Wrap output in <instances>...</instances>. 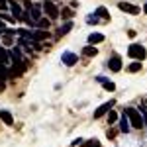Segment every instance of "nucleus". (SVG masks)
<instances>
[{
	"label": "nucleus",
	"instance_id": "9d476101",
	"mask_svg": "<svg viewBox=\"0 0 147 147\" xmlns=\"http://www.w3.org/2000/svg\"><path fill=\"white\" fill-rule=\"evenodd\" d=\"M10 8H12V16H14L16 20H20V18H22V14H24L22 6H20L18 2H10Z\"/></svg>",
	"mask_w": 147,
	"mask_h": 147
},
{
	"label": "nucleus",
	"instance_id": "a211bd4d",
	"mask_svg": "<svg viewBox=\"0 0 147 147\" xmlns=\"http://www.w3.org/2000/svg\"><path fill=\"white\" fill-rule=\"evenodd\" d=\"M30 14H32V20H35V22L41 18V12H39L37 6H32V8H30Z\"/></svg>",
	"mask_w": 147,
	"mask_h": 147
},
{
	"label": "nucleus",
	"instance_id": "a878e982",
	"mask_svg": "<svg viewBox=\"0 0 147 147\" xmlns=\"http://www.w3.org/2000/svg\"><path fill=\"white\" fill-rule=\"evenodd\" d=\"M4 43H6V45H12V43H14V39H12V34H6V35H4Z\"/></svg>",
	"mask_w": 147,
	"mask_h": 147
},
{
	"label": "nucleus",
	"instance_id": "dca6fc26",
	"mask_svg": "<svg viewBox=\"0 0 147 147\" xmlns=\"http://www.w3.org/2000/svg\"><path fill=\"white\" fill-rule=\"evenodd\" d=\"M71 30H73V22H67L65 24V26H61V28H59V37H61V35H65V34H69V32H71Z\"/></svg>",
	"mask_w": 147,
	"mask_h": 147
},
{
	"label": "nucleus",
	"instance_id": "0eeeda50",
	"mask_svg": "<svg viewBox=\"0 0 147 147\" xmlns=\"http://www.w3.org/2000/svg\"><path fill=\"white\" fill-rule=\"evenodd\" d=\"M112 106H114V100H110V102H104V104H102V106L98 108V110H94V118H102V116H104V114L108 112V110H110Z\"/></svg>",
	"mask_w": 147,
	"mask_h": 147
},
{
	"label": "nucleus",
	"instance_id": "f03ea898",
	"mask_svg": "<svg viewBox=\"0 0 147 147\" xmlns=\"http://www.w3.org/2000/svg\"><path fill=\"white\" fill-rule=\"evenodd\" d=\"M127 55L131 57V59H136V61H143L147 57V51L143 45H137V43H134V45L127 47Z\"/></svg>",
	"mask_w": 147,
	"mask_h": 147
},
{
	"label": "nucleus",
	"instance_id": "b1692460",
	"mask_svg": "<svg viewBox=\"0 0 147 147\" xmlns=\"http://www.w3.org/2000/svg\"><path fill=\"white\" fill-rule=\"evenodd\" d=\"M0 20H4V22H10V24L16 22V18H14V16H10V14H0Z\"/></svg>",
	"mask_w": 147,
	"mask_h": 147
},
{
	"label": "nucleus",
	"instance_id": "1a4fd4ad",
	"mask_svg": "<svg viewBox=\"0 0 147 147\" xmlns=\"http://www.w3.org/2000/svg\"><path fill=\"white\" fill-rule=\"evenodd\" d=\"M0 120H2L6 125H10V127L14 125V116H12L8 110H0Z\"/></svg>",
	"mask_w": 147,
	"mask_h": 147
},
{
	"label": "nucleus",
	"instance_id": "7c9ffc66",
	"mask_svg": "<svg viewBox=\"0 0 147 147\" xmlns=\"http://www.w3.org/2000/svg\"><path fill=\"white\" fill-rule=\"evenodd\" d=\"M143 12H145V14H147V2H145V6H143Z\"/></svg>",
	"mask_w": 147,
	"mask_h": 147
},
{
	"label": "nucleus",
	"instance_id": "393cba45",
	"mask_svg": "<svg viewBox=\"0 0 147 147\" xmlns=\"http://www.w3.org/2000/svg\"><path fill=\"white\" fill-rule=\"evenodd\" d=\"M86 147H100V141L98 139H90V141H86Z\"/></svg>",
	"mask_w": 147,
	"mask_h": 147
},
{
	"label": "nucleus",
	"instance_id": "f8f14e48",
	"mask_svg": "<svg viewBox=\"0 0 147 147\" xmlns=\"http://www.w3.org/2000/svg\"><path fill=\"white\" fill-rule=\"evenodd\" d=\"M0 65H4V67L10 65V55H8V51L2 49V47H0Z\"/></svg>",
	"mask_w": 147,
	"mask_h": 147
},
{
	"label": "nucleus",
	"instance_id": "2eb2a0df",
	"mask_svg": "<svg viewBox=\"0 0 147 147\" xmlns=\"http://www.w3.org/2000/svg\"><path fill=\"white\" fill-rule=\"evenodd\" d=\"M59 18H63V20H71V18H73V8H63V10L59 12Z\"/></svg>",
	"mask_w": 147,
	"mask_h": 147
},
{
	"label": "nucleus",
	"instance_id": "39448f33",
	"mask_svg": "<svg viewBox=\"0 0 147 147\" xmlns=\"http://www.w3.org/2000/svg\"><path fill=\"white\" fill-rule=\"evenodd\" d=\"M77 61H79V57L75 55V53H71V51H67V53H63V55H61V63H65L67 67H73Z\"/></svg>",
	"mask_w": 147,
	"mask_h": 147
},
{
	"label": "nucleus",
	"instance_id": "f3484780",
	"mask_svg": "<svg viewBox=\"0 0 147 147\" xmlns=\"http://www.w3.org/2000/svg\"><path fill=\"white\" fill-rule=\"evenodd\" d=\"M82 53H84L86 57H94L96 53H98V49H96V47H92V45H88V47H84V49H82Z\"/></svg>",
	"mask_w": 147,
	"mask_h": 147
},
{
	"label": "nucleus",
	"instance_id": "5701e85b",
	"mask_svg": "<svg viewBox=\"0 0 147 147\" xmlns=\"http://www.w3.org/2000/svg\"><path fill=\"white\" fill-rule=\"evenodd\" d=\"M102 86H104L106 90H110V92H114V90H116V84H114L112 80H108V79H106L104 82H102Z\"/></svg>",
	"mask_w": 147,
	"mask_h": 147
},
{
	"label": "nucleus",
	"instance_id": "ddd939ff",
	"mask_svg": "<svg viewBox=\"0 0 147 147\" xmlns=\"http://www.w3.org/2000/svg\"><path fill=\"white\" fill-rule=\"evenodd\" d=\"M129 127H131V125H129V120H127V116H122V120H120V131H124V134H127V131H129Z\"/></svg>",
	"mask_w": 147,
	"mask_h": 147
},
{
	"label": "nucleus",
	"instance_id": "cd10ccee",
	"mask_svg": "<svg viewBox=\"0 0 147 147\" xmlns=\"http://www.w3.org/2000/svg\"><path fill=\"white\" fill-rule=\"evenodd\" d=\"M86 22L88 24H98V18H94V14H90V16L86 18Z\"/></svg>",
	"mask_w": 147,
	"mask_h": 147
},
{
	"label": "nucleus",
	"instance_id": "bb28decb",
	"mask_svg": "<svg viewBox=\"0 0 147 147\" xmlns=\"http://www.w3.org/2000/svg\"><path fill=\"white\" fill-rule=\"evenodd\" d=\"M116 134H118V131H116V129H112V127H110V129H108V131H106V137H108V139H114V137H116Z\"/></svg>",
	"mask_w": 147,
	"mask_h": 147
},
{
	"label": "nucleus",
	"instance_id": "c85d7f7f",
	"mask_svg": "<svg viewBox=\"0 0 147 147\" xmlns=\"http://www.w3.org/2000/svg\"><path fill=\"white\" fill-rule=\"evenodd\" d=\"M6 6H8V0H0V10H6Z\"/></svg>",
	"mask_w": 147,
	"mask_h": 147
},
{
	"label": "nucleus",
	"instance_id": "c756f323",
	"mask_svg": "<svg viewBox=\"0 0 147 147\" xmlns=\"http://www.w3.org/2000/svg\"><path fill=\"white\" fill-rule=\"evenodd\" d=\"M2 32H6V26H4V22L0 20V34H2Z\"/></svg>",
	"mask_w": 147,
	"mask_h": 147
},
{
	"label": "nucleus",
	"instance_id": "423d86ee",
	"mask_svg": "<svg viewBox=\"0 0 147 147\" xmlns=\"http://www.w3.org/2000/svg\"><path fill=\"white\" fill-rule=\"evenodd\" d=\"M108 69L112 71V73H118V71H122V59L118 55H114L112 59H108Z\"/></svg>",
	"mask_w": 147,
	"mask_h": 147
},
{
	"label": "nucleus",
	"instance_id": "4be33fe9",
	"mask_svg": "<svg viewBox=\"0 0 147 147\" xmlns=\"http://www.w3.org/2000/svg\"><path fill=\"white\" fill-rule=\"evenodd\" d=\"M129 73H137V71H141V61H136V63H131L129 67H127Z\"/></svg>",
	"mask_w": 147,
	"mask_h": 147
},
{
	"label": "nucleus",
	"instance_id": "412c9836",
	"mask_svg": "<svg viewBox=\"0 0 147 147\" xmlns=\"http://www.w3.org/2000/svg\"><path fill=\"white\" fill-rule=\"evenodd\" d=\"M116 122H118V114L110 108V110H108V124H116Z\"/></svg>",
	"mask_w": 147,
	"mask_h": 147
},
{
	"label": "nucleus",
	"instance_id": "aec40b11",
	"mask_svg": "<svg viewBox=\"0 0 147 147\" xmlns=\"http://www.w3.org/2000/svg\"><path fill=\"white\" fill-rule=\"evenodd\" d=\"M37 26H39L41 30H47V28L51 26V20H49V18H39V20H37Z\"/></svg>",
	"mask_w": 147,
	"mask_h": 147
},
{
	"label": "nucleus",
	"instance_id": "4468645a",
	"mask_svg": "<svg viewBox=\"0 0 147 147\" xmlns=\"http://www.w3.org/2000/svg\"><path fill=\"white\" fill-rule=\"evenodd\" d=\"M104 41V35L102 34H90L88 35V43L90 45H94V43H102Z\"/></svg>",
	"mask_w": 147,
	"mask_h": 147
},
{
	"label": "nucleus",
	"instance_id": "7ed1b4c3",
	"mask_svg": "<svg viewBox=\"0 0 147 147\" xmlns=\"http://www.w3.org/2000/svg\"><path fill=\"white\" fill-rule=\"evenodd\" d=\"M43 12L49 16V20H57L59 18V8H57V4L53 0H45L43 2Z\"/></svg>",
	"mask_w": 147,
	"mask_h": 147
},
{
	"label": "nucleus",
	"instance_id": "9b49d317",
	"mask_svg": "<svg viewBox=\"0 0 147 147\" xmlns=\"http://www.w3.org/2000/svg\"><path fill=\"white\" fill-rule=\"evenodd\" d=\"M32 37H34V41H43V39L49 37V32H45V30H37V32L32 34Z\"/></svg>",
	"mask_w": 147,
	"mask_h": 147
},
{
	"label": "nucleus",
	"instance_id": "20e7f679",
	"mask_svg": "<svg viewBox=\"0 0 147 147\" xmlns=\"http://www.w3.org/2000/svg\"><path fill=\"white\" fill-rule=\"evenodd\" d=\"M24 71H26V61H24V59H20V61H14V63H12L10 77H20Z\"/></svg>",
	"mask_w": 147,
	"mask_h": 147
},
{
	"label": "nucleus",
	"instance_id": "6ab92c4d",
	"mask_svg": "<svg viewBox=\"0 0 147 147\" xmlns=\"http://www.w3.org/2000/svg\"><path fill=\"white\" fill-rule=\"evenodd\" d=\"M94 16H100V18H104V20H108V18H110V14H108V10H106L104 6L96 8V14H94Z\"/></svg>",
	"mask_w": 147,
	"mask_h": 147
},
{
	"label": "nucleus",
	"instance_id": "f257e3e1",
	"mask_svg": "<svg viewBox=\"0 0 147 147\" xmlns=\"http://www.w3.org/2000/svg\"><path fill=\"white\" fill-rule=\"evenodd\" d=\"M125 116L129 120V125L136 127V129H141L143 124H145V118L141 116V112H137L136 108H125Z\"/></svg>",
	"mask_w": 147,
	"mask_h": 147
},
{
	"label": "nucleus",
	"instance_id": "6e6552de",
	"mask_svg": "<svg viewBox=\"0 0 147 147\" xmlns=\"http://www.w3.org/2000/svg\"><path fill=\"white\" fill-rule=\"evenodd\" d=\"M118 8H120L122 12H127V14H139V8L134 6V4H127V2H120Z\"/></svg>",
	"mask_w": 147,
	"mask_h": 147
}]
</instances>
